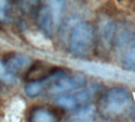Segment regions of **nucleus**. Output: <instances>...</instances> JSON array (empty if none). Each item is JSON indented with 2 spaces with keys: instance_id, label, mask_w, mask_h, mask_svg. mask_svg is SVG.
I'll use <instances>...</instances> for the list:
<instances>
[{
  "instance_id": "obj_1",
  "label": "nucleus",
  "mask_w": 135,
  "mask_h": 122,
  "mask_svg": "<svg viewBox=\"0 0 135 122\" xmlns=\"http://www.w3.org/2000/svg\"><path fill=\"white\" fill-rule=\"evenodd\" d=\"M94 40V29L89 23H79L73 28L69 39V51L74 56H84Z\"/></svg>"
},
{
  "instance_id": "obj_2",
  "label": "nucleus",
  "mask_w": 135,
  "mask_h": 122,
  "mask_svg": "<svg viewBox=\"0 0 135 122\" xmlns=\"http://www.w3.org/2000/svg\"><path fill=\"white\" fill-rule=\"evenodd\" d=\"M130 101V93L128 90L123 87H114L108 90L104 96L103 103H104V110L108 113L111 115H118L123 112L129 105Z\"/></svg>"
},
{
  "instance_id": "obj_3",
  "label": "nucleus",
  "mask_w": 135,
  "mask_h": 122,
  "mask_svg": "<svg viewBox=\"0 0 135 122\" xmlns=\"http://www.w3.org/2000/svg\"><path fill=\"white\" fill-rule=\"evenodd\" d=\"M86 85V78L83 75H76L73 77L65 76L64 78L59 80L58 82H55L49 87V92L53 95H60V93H68L71 91L80 90Z\"/></svg>"
},
{
  "instance_id": "obj_4",
  "label": "nucleus",
  "mask_w": 135,
  "mask_h": 122,
  "mask_svg": "<svg viewBox=\"0 0 135 122\" xmlns=\"http://www.w3.org/2000/svg\"><path fill=\"white\" fill-rule=\"evenodd\" d=\"M38 25L40 30L43 31L46 36H51L54 34L55 29L58 28V25L54 20V16L51 14V11L49 10V8L45 5L38 13Z\"/></svg>"
},
{
  "instance_id": "obj_5",
  "label": "nucleus",
  "mask_w": 135,
  "mask_h": 122,
  "mask_svg": "<svg viewBox=\"0 0 135 122\" xmlns=\"http://www.w3.org/2000/svg\"><path fill=\"white\" fill-rule=\"evenodd\" d=\"M30 63H31V59L29 56H26V55H15L11 59L8 60L6 67L9 68L11 72L16 73L21 71V70H24V68L29 67Z\"/></svg>"
},
{
  "instance_id": "obj_6",
  "label": "nucleus",
  "mask_w": 135,
  "mask_h": 122,
  "mask_svg": "<svg viewBox=\"0 0 135 122\" xmlns=\"http://www.w3.org/2000/svg\"><path fill=\"white\" fill-rule=\"evenodd\" d=\"M114 35H115V24L111 20H104L100 24V38L105 46H109L113 43Z\"/></svg>"
},
{
  "instance_id": "obj_7",
  "label": "nucleus",
  "mask_w": 135,
  "mask_h": 122,
  "mask_svg": "<svg viewBox=\"0 0 135 122\" xmlns=\"http://www.w3.org/2000/svg\"><path fill=\"white\" fill-rule=\"evenodd\" d=\"M46 6L51 11L54 20H55L56 25L59 26L60 21H61L64 8H65V0H46Z\"/></svg>"
},
{
  "instance_id": "obj_8",
  "label": "nucleus",
  "mask_w": 135,
  "mask_h": 122,
  "mask_svg": "<svg viewBox=\"0 0 135 122\" xmlns=\"http://www.w3.org/2000/svg\"><path fill=\"white\" fill-rule=\"evenodd\" d=\"M46 87L45 83H44L43 80H38V81H33V82H29L26 86H25V93L26 96L29 97H36L40 93L44 91V88Z\"/></svg>"
},
{
  "instance_id": "obj_9",
  "label": "nucleus",
  "mask_w": 135,
  "mask_h": 122,
  "mask_svg": "<svg viewBox=\"0 0 135 122\" xmlns=\"http://www.w3.org/2000/svg\"><path fill=\"white\" fill-rule=\"evenodd\" d=\"M55 105H58L59 107L65 108V110H74V108H76L79 106L75 97H74V95H63V96H59L55 100Z\"/></svg>"
},
{
  "instance_id": "obj_10",
  "label": "nucleus",
  "mask_w": 135,
  "mask_h": 122,
  "mask_svg": "<svg viewBox=\"0 0 135 122\" xmlns=\"http://www.w3.org/2000/svg\"><path fill=\"white\" fill-rule=\"evenodd\" d=\"M0 80L4 83L8 85H14L18 82V77L14 72H11L9 68L6 67V63L0 60Z\"/></svg>"
},
{
  "instance_id": "obj_11",
  "label": "nucleus",
  "mask_w": 135,
  "mask_h": 122,
  "mask_svg": "<svg viewBox=\"0 0 135 122\" xmlns=\"http://www.w3.org/2000/svg\"><path fill=\"white\" fill-rule=\"evenodd\" d=\"M31 121L35 122H51L54 121V116L45 108H38L31 113Z\"/></svg>"
},
{
  "instance_id": "obj_12",
  "label": "nucleus",
  "mask_w": 135,
  "mask_h": 122,
  "mask_svg": "<svg viewBox=\"0 0 135 122\" xmlns=\"http://www.w3.org/2000/svg\"><path fill=\"white\" fill-rule=\"evenodd\" d=\"M19 9L25 13V14H29L33 13L34 10L36 9L40 4V0H16Z\"/></svg>"
},
{
  "instance_id": "obj_13",
  "label": "nucleus",
  "mask_w": 135,
  "mask_h": 122,
  "mask_svg": "<svg viewBox=\"0 0 135 122\" xmlns=\"http://www.w3.org/2000/svg\"><path fill=\"white\" fill-rule=\"evenodd\" d=\"M11 15L10 0H0V23H8Z\"/></svg>"
},
{
  "instance_id": "obj_14",
  "label": "nucleus",
  "mask_w": 135,
  "mask_h": 122,
  "mask_svg": "<svg viewBox=\"0 0 135 122\" xmlns=\"http://www.w3.org/2000/svg\"><path fill=\"white\" fill-rule=\"evenodd\" d=\"M94 113H95L94 106H84V107L79 108V111L75 113L74 117L78 121H86V120H90L94 116Z\"/></svg>"
},
{
  "instance_id": "obj_15",
  "label": "nucleus",
  "mask_w": 135,
  "mask_h": 122,
  "mask_svg": "<svg viewBox=\"0 0 135 122\" xmlns=\"http://www.w3.org/2000/svg\"><path fill=\"white\" fill-rule=\"evenodd\" d=\"M124 67L126 70H135V45L131 46L129 51L126 52L125 57H124Z\"/></svg>"
},
{
  "instance_id": "obj_16",
  "label": "nucleus",
  "mask_w": 135,
  "mask_h": 122,
  "mask_svg": "<svg viewBox=\"0 0 135 122\" xmlns=\"http://www.w3.org/2000/svg\"><path fill=\"white\" fill-rule=\"evenodd\" d=\"M134 40L133 38V34H131L129 30H120L118 33V38H116V41L120 46H125V45H129Z\"/></svg>"
}]
</instances>
